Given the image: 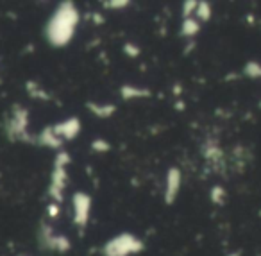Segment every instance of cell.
Returning <instances> with one entry per match:
<instances>
[{"mask_svg":"<svg viewBox=\"0 0 261 256\" xmlns=\"http://www.w3.org/2000/svg\"><path fill=\"white\" fill-rule=\"evenodd\" d=\"M88 108H90V111L93 113V115L97 117H102V119H108V117H111L113 113H115V106H100V104H93V102H88Z\"/></svg>","mask_w":261,"mask_h":256,"instance_id":"obj_11","label":"cell"},{"mask_svg":"<svg viewBox=\"0 0 261 256\" xmlns=\"http://www.w3.org/2000/svg\"><path fill=\"white\" fill-rule=\"evenodd\" d=\"M90 206L91 199L90 195H86L84 192H77L73 195V222L77 226H86L88 219H90Z\"/></svg>","mask_w":261,"mask_h":256,"instance_id":"obj_6","label":"cell"},{"mask_svg":"<svg viewBox=\"0 0 261 256\" xmlns=\"http://www.w3.org/2000/svg\"><path fill=\"white\" fill-rule=\"evenodd\" d=\"M54 127V133L58 134L59 138H66V140H72L79 134L81 131V122L79 119H68L65 122H59L58 126H52Z\"/></svg>","mask_w":261,"mask_h":256,"instance_id":"obj_8","label":"cell"},{"mask_svg":"<svg viewBox=\"0 0 261 256\" xmlns=\"http://www.w3.org/2000/svg\"><path fill=\"white\" fill-rule=\"evenodd\" d=\"M145 249V244L140 240L135 235H118V237H113L108 244L102 247V254L104 256H129L136 254V252H142Z\"/></svg>","mask_w":261,"mask_h":256,"instance_id":"obj_2","label":"cell"},{"mask_svg":"<svg viewBox=\"0 0 261 256\" xmlns=\"http://www.w3.org/2000/svg\"><path fill=\"white\" fill-rule=\"evenodd\" d=\"M27 117H29L27 109H23L22 106H15L13 117L6 124V131H8V134L13 140L29 142V138H27Z\"/></svg>","mask_w":261,"mask_h":256,"instance_id":"obj_4","label":"cell"},{"mask_svg":"<svg viewBox=\"0 0 261 256\" xmlns=\"http://www.w3.org/2000/svg\"><path fill=\"white\" fill-rule=\"evenodd\" d=\"M199 29H200V24L197 22V20H193V18H186L185 22H182L181 34H182V36L192 38V36H195V34L199 33Z\"/></svg>","mask_w":261,"mask_h":256,"instance_id":"obj_12","label":"cell"},{"mask_svg":"<svg viewBox=\"0 0 261 256\" xmlns=\"http://www.w3.org/2000/svg\"><path fill=\"white\" fill-rule=\"evenodd\" d=\"M211 199H213V202H217V204H224V201H225L224 190H222L220 187H215L213 190H211Z\"/></svg>","mask_w":261,"mask_h":256,"instance_id":"obj_15","label":"cell"},{"mask_svg":"<svg viewBox=\"0 0 261 256\" xmlns=\"http://www.w3.org/2000/svg\"><path fill=\"white\" fill-rule=\"evenodd\" d=\"M79 24V11L72 2H63L45 27V36L54 47H65L72 40Z\"/></svg>","mask_w":261,"mask_h":256,"instance_id":"obj_1","label":"cell"},{"mask_svg":"<svg viewBox=\"0 0 261 256\" xmlns=\"http://www.w3.org/2000/svg\"><path fill=\"white\" fill-rule=\"evenodd\" d=\"M22 256H23V254H22Z\"/></svg>","mask_w":261,"mask_h":256,"instance_id":"obj_22","label":"cell"},{"mask_svg":"<svg viewBox=\"0 0 261 256\" xmlns=\"http://www.w3.org/2000/svg\"><path fill=\"white\" fill-rule=\"evenodd\" d=\"M40 242L45 249L58 252H66L70 249V240L63 235H54L50 226L41 224V233H40Z\"/></svg>","mask_w":261,"mask_h":256,"instance_id":"obj_5","label":"cell"},{"mask_svg":"<svg viewBox=\"0 0 261 256\" xmlns=\"http://www.w3.org/2000/svg\"><path fill=\"white\" fill-rule=\"evenodd\" d=\"M179 188H181V172L179 169H170L167 176V190H165V201L167 204H172L175 201L179 194Z\"/></svg>","mask_w":261,"mask_h":256,"instance_id":"obj_7","label":"cell"},{"mask_svg":"<svg viewBox=\"0 0 261 256\" xmlns=\"http://www.w3.org/2000/svg\"><path fill=\"white\" fill-rule=\"evenodd\" d=\"M120 94H122V97L125 99V101H129V99L149 97V95H150L149 90H143V88H135V86H122Z\"/></svg>","mask_w":261,"mask_h":256,"instance_id":"obj_10","label":"cell"},{"mask_svg":"<svg viewBox=\"0 0 261 256\" xmlns=\"http://www.w3.org/2000/svg\"><path fill=\"white\" fill-rule=\"evenodd\" d=\"M211 6L207 4V2H199V6H197V16H199V20H202V22H207V20L211 18Z\"/></svg>","mask_w":261,"mask_h":256,"instance_id":"obj_13","label":"cell"},{"mask_svg":"<svg viewBox=\"0 0 261 256\" xmlns=\"http://www.w3.org/2000/svg\"><path fill=\"white\" fill-rule=\"evenodd\" d=\"M109 147H111V145H109L106 140H102V138H97V140L91 144V149L97 152H106V151H109Z\"/></svg>","mask_w":261,"mask_h":256,"instance_id":"obj_16","label":"cell"},{"mask_svg":"<svg viewBox=\"0 0 261 256\" xmlns=\"http://www.w3.org/2000/svg\"><path fill=\"white\" fill-rule=\"evenodd\" d=\"M38 142H40L41 145H47V147H54V149L61 147V138L54 133V127L52 126L41 131V134L38 136Z\"/></svg>","mask_w":261,"mask_h":256,"instance_id":"obj_9","label":"cell"},{"mask_svg":"<svg viewBox=\"0 0 261 256\" xmlns=\"http://www.w3.org/2000/svg\"><path fill=\"white\" fill-rule=\"evenodd\" d=\"M58 213H59L58 204H50V206H48V215H50V217H58Z\"/></svg>","mask_w":261,"mask_h":256,"instance_id":"obj_21","label":"cell"},{"mask_svg":"<svg viewBox=\"0 0 261 256\" xmlns=\"http://www.w3.org/2000/svg\"><path fill=\"white\" fill-rule=\"evenodd\" d=\"M197 6H199V2H185V9H182V16H185V20L188 18L190 15H192L193 11H197Z\"/></svg>","mask_w":261,"mask_h":256,"instance_id":"obj_18","label":"cell"},{"mask_svg":"<svg viewBox=\"0 0 261 256\" xmlns=\"http://www.w3.org/2000/svg\"><path fill=\"white\" fill-rule=\"evenodd\" d=\"M245 74L249 77H259L261 76V66L257 65V63H247V66H245Z\"/></svg>","mask_w":261,"mask_h":256,"instance_id":"obj_14","label":"cell"},{"mask_svg":"<svg viewBox=\"0 0 261 256\" xmlns=\"http://www.w3.org/2000/svg\"><path fill=\"white\" fill-rule=\"evenodd\" d=\"M125 54H129V56H133V58H136V56L140 54V51L135 47V45H129V43H127L125 45Z\"/></svg>","mask_w":261,"mask_h":256,"instance_id":"obj_20","label":"cell"},{"mask_svg":"<svg viewBox=\"0 0 261 256\" xmlns=\"http://www.w3.org/2000/svg\"><path fill=\"white\" fill-rule=\"evenodd\" d=\"M104 6H108L109 9H122L123 6H129V2L127 0H123V2H104Z\"/></svg>","mask_w":261,"mask_h":256,"instance_id":"obj_19","label":"cell"},{"mask_svg":"<svg viewBox=\"0 0 261 256\" xmlns=\"http://www.w3.org/2000/svg\"><path fill=\"white\" fill-rule=\"evenodd\" d=\"M70 163V156L68 152L59 151L58 158L54 163V172H52V181L50 187H48V194L54 199L56 202H63V190H65L66 184V165Z\"/></svg>","mask_w":261,"mask_h":256,"instance_id":"obj_3","label":"cell"},{"mask_svg":"<svg viewBox=\"0 0 261 256\" xmlns=\"http://www.w3.org/2000/svg\"><path fill=\"white\" fill-rule=\"evenodd\" d=\"M27 88H29V91H31V95H33V97L47 99V94H45V91L41 90V88H38L36 83H29V84H27Z\"/></svg>","mask_w":261,"mask_h":256,"instance_id":"obj_17","label":"cell"}]
</instances>
